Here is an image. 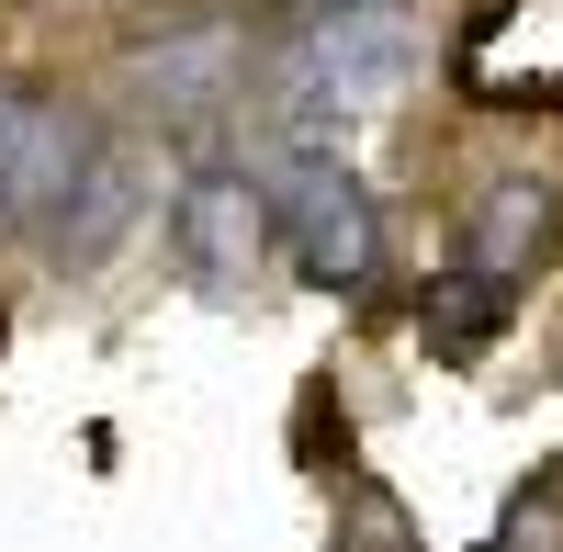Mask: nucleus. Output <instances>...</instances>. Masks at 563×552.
<instances>
[{
    "instance_id": "f257e3e1",
    "label": "nucleus",
    "mask_w": 563,
    "mask_h": 552,
    "mask_svg": "<svg viewBox=\"0 0 563 552\" xmlns=\"http://www.w3.org/2000/svg\"><path fill=\"white\" fill-rule=\"evenodd\" d=\"M417 12L406 0H350V12H316L294 23L260 57V102L282 135H327V124H350V113H384L395 90L417 79Z\"/></svg>"
},
{
    "instance_id": "f03ea898",
    "label": "nucleus",
    "mask_w": 563,
    "mask_h": 552,
    "mask_svg": "<svg viewBox=\"0 0 563 552\" xmlns=\"http://www.w3.org/2000/svg\"><path fill=\"white\" fill-rule=\"evenodd\" d=\"M260 203H271V249L294 260L305 283H327V294H361L372 283V260H384V238H372V192H361V169L327 147V135H271Z\"/></svg>"
},
{
    "instance_id": "7ed1b4c3",
    "label": "nucleus",
    "mask_w": 563,
    "mask_h": 552,
    "mask_svg": "<svg viewBox=\"0 0 563 552\" xmlns=\"http://www.w3.org/2000/svg\"><path fill=\"white\" fill-rule=\"evenodd\" d=\"M169 260L192 271L203 294H249L260 260H271V203H260V169L249 158H192L169 192Z\"/></svg>"
},
{
    "instance_id": "20e7f679",
    "label": "nucleus",
    "mask_w": 563,
    "mask_h": 552,
    "mask_svg": "<svg viewBox=\"0 0 563 552\" xmlns=\"http://www.w3.org/2000/svg\"><path fill=\"white\" fill-rule=\"evenodd\" d=\"M102 158V135H90L68 102H45V90H0V225H57L68 192L90 180Z\"/></svg>"
},
{
    "instance_id": "39448f33",
    "label": "nucleus",
    "mask_w": 563,
    "mask_h": 552,
    "mask_svg": "<svg viewBox=\"0 0 563 552\" xmlns=\"http://www.w3.org/2000/svg\"><path fill=\"white\" fill-rule=\"evenodd\" d=\"M552 238H563V180L552 169H507V180H485V203L462 214V271L496 283V294H519L552 260Z\"/></svg>"
},
{
    "instance_id": "423d86ee",
    "label": "nucleus",
    "mask_w": 563,
    "mask_h": 552,
    "mask_svg": "<svg viewBox=\"0 0 563 552\" xmlns=\"http://www.w3.org/2000/svg\"><path fill=\"white\" fill-rule=\"evenodd\" d=\"M238 79H249V45L225 34V23L180 34V45H158V57L135 68V90H158V113H214V102H225Z\"/></svg>"
},
{
    "instance_id": "0eeeda50",
    "label": "nucleus",
    "mask_w": 563,
    "mask_h": 552,
    "mask_svg": "<svg viewBox=\"0 0 563 552\" xmlns=\"http://www.w3.org/2000/svg\"><path fill=\"white\" fill-rule=\"evenodd\" d=\"M124 214H135V169L102 147V158H90V180L68 192V214L45 225V249H57V260H102V249L124 238Z\"/></svg>"
},
{
    "instance_id": "6e6552de",
    "label": "nucleus",
    "mask_w": 563,
    "mask_h": 552,
    "mask_svg": "<svg viewBox=\"0 0 563 552\" xmlns=\"http://www.w3.org/2000/svg\"><path fill=\"white\" fill-rule=\"evenodd\" d=\"M496 316H507V294L474 283V271H451V283H429V350H440V361H474Z\"/></svg>"
},
{
    "instance_id": "1a4fd4ad",
    "label": "nucleus",
    "mask_w": 563,
    "mask_h": 552,
    "mask_svg": "<svg viewBox=\"0 0 563 552\" xmlns=\"http://www.w3.org/2000/svg\"><path fill=\"white\" fill-rule=\"evenodd\" d=\"M496 552H552V496H530V508L507 519V541H496Z\"/></svg>"
},
{
    "instance_id": "9d476101",
    "label": "nucleus",
    "mask_w": 563,
    "mask_h": 552,
    "mask_svg": "<svg viewBox=\"0 0 563 552\" xmlns=\"http://www.w3.org/2000/svg\"><path fill=\"white\" fill-rule=\"evenodd\" d=\"M282 12H294V23H316V12H350V0H282Z\"/></svg>"
}]
</instances>
